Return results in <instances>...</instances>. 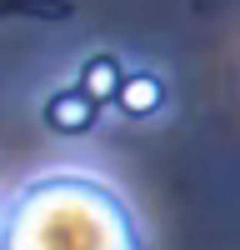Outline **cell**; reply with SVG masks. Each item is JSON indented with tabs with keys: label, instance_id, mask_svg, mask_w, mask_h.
I'll list each match as a JSON object with an SVG mask.
<instances>
[{
	"label": "cell",
	"instance_id": "7a4b0ae2",
	"mask_svg": "<svg viewBox=\"0 0 240 250\" xmlns=\"http://www.w3.org/2000/svg\"><path fill=\"white\" fill-rule=\"evenodd\" d=\"M125 65H120L115 55H90L85 65H80V75H75V85L85 90L90 100H100V105H110V100H120V85H125Z\"/></svg>",
	"mask_w": 240,
	"mask_h": 250
},
{
	"label": "cell",
	"instance_id": "6da1fadb",
	"mask_svg": "<svg viewBox=\"0 0 240 250\" xmlns=\"http://www.w3.org/2000/svg\"><path fill=\"white\" fill-rule=\"evenodd\" d=\"M95 120H100V100H90L80 85H65L45 100V125L55 135H85Z\"/></svg>",
	"mask_w": 240,
	"mask_h": 250
},
{
	"label": "cell",
	"instance_id": "3957f363",
	"mask_svg": "<svg viewBox=\"0 0 240 250\" xmlns=\"http://www.w3.org/2000/svg\"><path fill=\"white\" fill-rule=\"evenodd\" d=\"M120 115H130V120H145V115H155L160 105H165V85H160V75H150V70H130L125 75V85H120Z\"/></svg>",
	"mask_w": 240,
	"mask_h": 250
}]
</instances>
